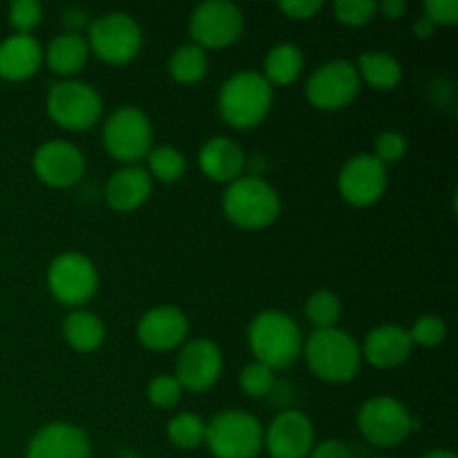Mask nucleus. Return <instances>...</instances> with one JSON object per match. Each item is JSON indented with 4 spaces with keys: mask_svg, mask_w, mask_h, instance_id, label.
<instances>
[{
    "mask_svg": "<svg viewBox=\"0 0 458 458\" xmlns=\"http://www.w3.org/2000/svg\"><path fill=\"white\" fill-rule=\"evenodd\" d=\"M414 352L410 331L398 325H380L367 334L360 344L362 360L369 362L376 369H396Z\"/></svg>",
    "mask_w": 458,
    "mask_h": 458,
    "instance_id": "6ab92c4d",
    "label": "nucleus"
},
{
    "mask_svg": "<svg viewBox=\"0 0 458 458\" xmlns=\"http://www.w3.org/2000/svg\"><path fill=\"white\" fill-rule=\"evenodd\" d=\"M410 338L414 347L434 349L445 343L447 325L438 316H420L410 329Z\"/></svg>",
    "mask_w": 458,
    "mask_h": 458,
    "instance_id": "473e14b6",
    "label": "nucleus"
},
{
    "mask_svg": "<svg viewBox=\"0 0 458 458\" xmlns=\"http://www.w3.org/2000/svg\"><path fill=\"white\" fill-rule=\"evenodd\" d=\"M45 52L34 36L13 34L0 43V79L21 83L40 70Z\"/></svg>",
    "mask_w": 458,
    "mask_h": 458,
    "instance_id": "412c9836",
    "label": "nucleus"
},
{
    "mask_svg": "<svg viewBox=\"0 0 458 458\" xmlns=\"http://www.w3.org/2000/svg\"><path fill=\"white\" fill-rule=\"evenodd\" d=\"M356 70L360 76V83H367L378 92H392L403 81V67L398 58L389 52H383V49L362 52L358 56Z\"/></svg>",
    "mask_w": 458,
    "mask_h": 458,
    "instance_id": "b1692460",
    "label": "nucleus"
},
{
    "mask_svg": "<svg viewBox=\"0 0 458 458\" xmlns=\"http://www.w3.org/2000/svg\"><path fill=\"white\" fill-rule=\"evenodd\" d=\"M188 31L192 43L206 52L231 47L244 31V13L231 0H208L195 7Z\"/></svg>",
    "mask_w": 458,
    "mask_h": 458,
    "instance_id": "9b49d317",
    "label": "nucleus"
},
{
    "mask_svg": "<svg viewBox=\"0 0 458 458\" xmlns=\"http://www.w3.org/2000/svg\"><path fill=\"white\" fill-rule=\"evenodd\" d=\"M387 183V168L369 152L349 157L338 174L340 197L356 208H367L380 201Z\"/></svg>",
    "mask_w": 458,
    "mask_h": 458,
    "instance_id": "ddd939ff",
    "label": "nucleus"
},
{
    "mask_svg": "<svg viewBox=\"0 0 458 458\" xmlns=\"http://www.w3.org/2000/svg\"><path fill=\"white\" fill-rule=\"evenodd\" d=\"M304 70V54L298 45L291 43H280L267 54V63H264V79L268 81V85H291L293 81H298V76Z\"/></svg>",
    "mask_w": 458,
    "mask_h": 458,
    "instance_id": "a878e982",
    "label": "nucleus"
},
{
    "mask_svg": "<svg viewBox=\"0 0 458 458\" xmlns=\"http://www.w3.org/2000/svg\"><path fill=\"white\" fill-rule=\"evenodd\" d=\"M423 9V16L437 27H452L458 22V0H428Z\"/></svg>",
    "mask_w": 458,
    "mask_h": 458,
    "instance_id": "e433bc0d",
    "label": "nucleus"
},
{
    "mask_svg": "<svg viewBox=\"0 0 458 458\" xmlns=\"http://www.w3.org/2000/svg\"><path fill=\"white\" fill-rule=\"evenodd\" d=\"M148 174L161 183H174L186 173V157L173 146L152 148L148 152Z\"/></svg>",
    "mask_w": 458,
    "mask_h": 458,
    "instance_id": "c85d7f7f",
    "label": "nucleus"
},
{
    "mask_svg": "<svg viewBox=\"0 0 458 458\" xmlns=\"http://www.w3.org/2000/svg\"><path fill=\"white\" fill-rule=\"evenodd\" d=\"M222 210L231 224L244 231H262L280 217L282 201L276 188L262 177L235 179L222 197Z\"/></svg>",
    "mask_w": 458,
    "mask_h": 458,
    "instance_id": "20e7f679",
    "label": "nucleus"
},
{
    "mask_svg": "<svg viewBox=\"0 0 458 458\" xmlns=\"http://www.w3.org/2000/svg\"><path fill=\"white\" fill-rule=\"evenodd\" d=\"M199 168L210 182L233 183L242 177L246 165V155L240 143L231 137H213L201 146Z\"/></svg>",
    "mask_w": 458,
    "mask_h": 458,
    "instance_id": "aec40b11",
    "label": "nucleus"
},
{
    "mask_svg": "<svg viewBox=\"0 0 458 458\" xmlns=\"http://www.w3.org/2000/svg\"><path fill=\"white\" fill-rule=\"evenodd\" d=\"M334 13L343 25L365 27L378 13V3L374 0H338L334 3Z\"/></svg>",
    "mask_w": 458,
    "mask_h": 458,
    "instance_id": "2f4dec72",
    "label": "nucleus"
},
{
    "mask_svg": "<svg viewBox=\"0 0 458 458\" xmlns=\"http://www.w3.org/2000/svg\"><path fill=\"white\" fill-rule=\"evenodd\" d=\"M103 101L101 94L83 81L65 79L56 81L47 92L49 119L63 130L83 132L94 128L101 119Z\"/></svg>",
    "mask_w": 458,
    "mask_h": 458,
    "instance_id": "0eeeda50",
    "label": "nucleus"
},
{
    "mask_svg": "<svg viewBox=\"0 0 458 458\" xmlns=\"http://www.w3.org/2000/svg\"><path fill=\"white\" fill-rule=\"evenodd\" d=\"M434 31H437V25H434L432 21H428V18H425V16L416 18V22H414V34H416V38H420V40L432 38Z\"/></svg>",
    "mask_w": 458,
    "mask_h": 458,
    "instance_id": "a19ab883",
    "label": "nucleus"
},
{
    "mask_svg": "<svg viewBox=\"0 0 458 458\" xmlns=\"http://www.w3.org/2000/svg\"><path fill=\"white\" fill-rule=\"evenodd\" d=\"M152 192V177L141 165H123L106 183V201L116 213L141 208Z\"/></svg>",
    "mask_w": 458,
    "mask_h": 458,
    "instance_id": "4be33fe9",
    "label": "nucleus"
},
{
    "mask_svg": "<svg viewBox=\"0 0 458 458\" xmlns=\"http://www.w3.org/2000/svg\"><path fill=\"white\" fill-rule=\"evenodd\" d=\"M273 106V88L259 72L244 70L224 81L217 110L224 123L235 130H253L264 123Z\"/></svg>",
    "mask_w": 458,
    "mask_h": 458,
    "instance_id": "f03ea898",
    "label": "nucleus"
},
{
    "mask_svg": "<svg viewBox=\"0 0 458 458\" xmlns=\"http://www.w3.org/2000/svg\"><path fill=\"white\" fill-rule=\"evenodd\" d=\"M423 458H456V454L450 450H434V452H428Z\"/></svg>",
    "mask_w": 458,
    "mask_h": 458,
    "instance_id": "79ce46f5",
    "label": "nucleus"
},
{
    "mask_svg": "<svg viewBox=\"0 0 458 458\" xmlns=\"http://www.w3.org/2000/svg\"><path fill=\"white\" fill-rule=\"evenodd\" d=\"M103 146L112 159L125 165H137L152 150V125L146 112L123 106L107 116L103 125Z\"/></svg>",
    "mask_w": 458,
    "mask_h": 458,
    "instance_id": "6e6552de",
    "label": "nucleus"
},
{
    "mask_svg": "<svg viewBox=\"0 0 458 458\" xmlns=\"http://www.w3.org/2000/svg\"><path fill=\"white\" fill-rule=\"evenodd\" d=\"M380 458H387V456H380Z\"/></svg>",
    "mask_w": 458,
    "mask_h": 458,
    "instance_id": "37998d69",
    "label": "nucleus"
},
{
    "mask_svg": "<svg viewBox=\"0 0 458 458\" xmlns=\"http://www.w3.org/2000/svg\"><path fill=\"white\" fill-rule=\"evenodd\" d=\"M45 61H47L49 70L61 76L63 81L72 79L88 65V40L79 31H65V34L54 36L47 45V52H45Z\"/></svg>",
    "mask_w": 458,
    "mask_h": 458,
    "instance_id": "5701e85b",
    "label": "nucleus"
},
{
    "mask_svg": "<svg viewBox=\"0 0 458 458\" xmlns=\"http://www.w3.org/2000/svg\"><path fill=\"white\" fill-rule=\"evenodd\" d=\"M307 458H353V454L347 443L338 441V438H329V441H322L318 445H313L311 454Z\"/></svg>",
    "mask_w": 458,
    "mask_h": 458,
    "instance_id": "58836bf2",
    "label": "nucleus"
},
{
    "mask_svg": "<svg viewBox=\"0 0 458 458\" xmlns=\"http://www.w3.org/2000/svg\"><path fill=\"white\" fill-rule=\"evenodd\" d=\"M191 322L182 309L173 307H155L137 325V338L150 352H173L182 347L188 338Z\"/></svg>",
    "mask_w": 458,
    "mask_h": 458,
    "instance_id": "f3484780",
    "label": "nucleus"
},
{
    "mask_svg": "<svg viewBox=\"0 0 458 458\" xmlns=\"http://www.w3.org/2000/svg\"><path fill=\"white\" fill-rule=\"evenodd\" d=\"M302 331L284 311H262L249 325V347L255 362L286 369L302 356Z\"/></svg>",
    "mask_w": 458,
    "mask_h": 458,
    "instance_id": "7ed1b4c3",
    "label": "nucleus"
},
{
    "mask_svg": "<svg viewBox=\"0 0 458 458\" xmlns=\"http://www.w3.org/2000/svg\"><path fill=\"white\" fill-rule=\"evenodd\" d=\"M316 445L311 419L298 410L280 411L264 429V447L271 458H307Z\"/></svg>",
    "mask_w": 458,
    "mask_h": 458,
    "instance_id": "dca6fc26",
    "label": "nucleus"
},
{
    "mask_svg": "<svg viewBox=\"0 0 458 458\" xmlns=\"http://www.w3.org/2000/svg\"><path fill=\"white\" fill-rule=\"evenodd\" d=\"M378 12L389 21H401L407 13V3L405 0H385L378 4Z\"/></svg>",
    "mask_w": 458,
    "mask_h": 458,
    "instance_id": "ea45409f",
    "label": "nucleus"
},
{
    "mask_svg": "<svg viewBox=\"0 0 458 458\" xmlns=\"http://www.w3.org/2000/svg\"><path fill=\"white\" fill-rule=\"evenodd\" d=\"M360 76H358L356 63L352 61H329L318 67L307 81L309 103L318 110L334 112L352 106L356 97L360 94Z\"/></svg>",
    "mask_w": 458,
    "mask_h": 458,
    "instance_id": "f8f14e48",
    "label": "nucleus"
},
{
    "mask_svg": "<svg viewBox=\"0 0 458 458\" xmlns=\"http://www.w3.org/2000/svg\"><path fill=\"white\" fill-rule=\"evenodd\" d=\"M407 152V139L405 134L396 132V130H385L376 137L374 141V157L380 164L387 168V165L398 164V161L405 157Z\"/></svg>",
    "mask_w": 458,
    "mask_h": 458,
    "instance_id": "c9c22d12",
    "label": "nucleus"
},
{
    "mask_svg": "<svg viewBox=\"0 0 458 458\" xmlns=\"http://www.w3.org/2000/svg\"><path fill=\"white\" fill-rule=\"evenodd\" d=\"M146 394H148V401H150V405H155L157 410H173V407L182 401L183 389H182V385L177 383V378H174V376L164 374V376H157V378L150 380Z\"/></svg>",
    "mask_w": 458,
    "mask_h": 458,
    "instance_id": "72a5a7b5",
    "label": "nucleus"
},
{
    "mask_svg": "<svg viewBox=\"0 0 458 458\" xmlns=\"http://www.w3.org/2000/svg\"><path fill=\"white\" fill-rule=\"evenodd\" d=\"M206 445L215 458H258L264 450V428L249 411H219L206 425Z\"/></svg>",
    "mask_w": 458,
    "mask_h": 458,
    "instance_id": "39448f33",
    "label": "nucleus"
},
{
    "mask_svg": "<svg viewBox=\"0 0 458 458\" xmlns=\"http://www.w3.org/2000/svg\"><path fill=\"white\" fill-rule=\"evenodd\" d=\"M89 54L107 65H128L143 47L141 25L125 12L101 13L89 25Z\"/></svg>",
    "mask_w": 458,
    "mask_h": 458,
    "instance_id": "423d86ee",
    "label": "nucleus"
},
{
    "mask_svg": "<svg viewBox=\"0 0 458 458\" xmlns=\"http://www.w3.org/2000/svg\"><path fill=\"white\" fill-rule=\"evenodd\" d=\"M304 313H307V320L316 329H334L338 325L340 316H343V304H340V298L334 291L320 289L309 295L307 304H304Z\"/></svg>",
    "mask_w": 458,
    "mask_h": 458,
    "instance_id": "c756f323",
    "label": "nucleus"
},
{
    "mask_svg": "<svg viewBox=\"0 0 458 458\" xmlns=\"http://www.w3.org/2000/svg\"><path fill=\"white\" fill-rule=\"evenodd\" d=\"M276 387V371L262 362H250L240 371V389L249 398H264Z\"/></svg>",
    "mask_w": 458,
    "mask_h": 458,
    "instance_id": "7c9ffc66",
    "label": "nucleus"
},
{
    "mask_svg": "<svg viewBox=\"0 0 458 458\" xmlns=\"http://www.w3.org/2000/svg\"><path fill=\"white\" fill-rule=\"evenodd\" d=\"M165 434H168V441L179 450H197L206 443V423L197 414L183 411L168 420Z\"/></svg>",
    "mask_w": 458,
    "mask_h": 458,
    "instance_id": "cd10ccee",
    "label": "nucleus"
},
{
    "mask_svg": "<svg viewBox=\"0 0 458 458\" xmlns=\"http://www.w3.org/2000/svg\"><path fill=\"white\" fill-rule=\"evenodd\" d=\"M63 338L74 352L92 353L106 340V325L98 316L85 309H74L70 316L63 320Z\"/></svg>",
    "mask_w": 458,
    "mask_h": 458,
    "instance_id": "393cba45",
    "label": "nucleus"
},
{
    "mask_svg": "<svg viewBox=\"0 0 458 458\" xmlns=\"http://www.w3.org/2000/svg\"><path fill=\"white\" fill-rule=\"evenodd\" d=\"M224 369L222 349L208 338H195L182 344L174 365V378L183 392H208L215 387Z\"/></svg>",
    "mask_w": 458,
    "mask_h": 458,
    "instance_id": "4468645a",
    "label": "nucleus"
},
{
    "mask_svg": "<svg viewBox=\"0 0 458 458\" xmlns=\"http://www.w3.org/2000/svg\"><path fill=\"white\" fill-rule=\"evenodd\" d=\"M47 289L63 307H83L98 289L97 267L92 259L76 250L56 255L47 268Z\"/></svg>",
    "mask_w": 458,
    "mask_h": 458,
    "instance_id": "9d476101",
    "label": "nucleus"
},
{
    "mask_svg": "<svg viewBox=\"0 0 458 458\" xmlns=\"http://www.w3.org/2000/svg\"><path fill=\"white\" fill-rule=\"evenodd\" d=\"M277 7L291 21H309V18H313L325 7V3L322 0H286V3H280Z\"/></svg>",
    "mask_w": 458,
    "mask_h": 458,
    "instance_id": "4c0bfd02",
    "label": "nucleus"
},
{
    "mask_svg": "<svg viewBox=\"0 0 458 458\" xmlns=\"http://www.w3.org/2000/svg\"><path fill=\"white\" fill-rule=\"evenodd\" d=\"M34 173L45 186L49 188H70L83 179L85 174V155L74 143L52 139L45 141L34 152Z\"/></svg>",
    "mask_w": 458,
    "mask_h": 458,
    "instance_id": "2eb2a0df",
    "label": "nucleus"
},
{
    "mask_svg": "<svg viewBox=\"0 0 458 458\" xmlns=\"http://www.w3.org/2000/svg\"><path fill=\"white\" fill-rule=\"evenodd\" d=\"M411 411L398 398H369L358 410V429L376 447H396L416 429Z\"/></svg>",
    "mask_w": 458,
    "mask_h": 458,
    "instance_id": "1a4fd4ad",
    "label": "nucleus"
},
{
    "mask_svg": "<svg viewBox=\"0 0 458 458\" xmlns=\"http://www.w3.org/2000/svg\"><path fill=\"white\" fill-rule=\"evenodd\" d=\"M43 18V7L36 0H16L9 4V25L16 34L31 36V31L40 25Z\"/></svg>",
    "mask_w": 458,
    "mask_h": 458,
    "instance_id": "f704fd0d",
    "label": "nucleus"
},
{
    "mask_svg": "<svg viewBox=\"0 0 458 458\" xmlns=\"http://www.w3.org/2000/svg\"><path fill=\"white\" fill-rule=\"evenodd\" d=\"M25 458H92L89 438L79 425H43L27 443Z\"/></svg>",
    "mask_w": 458,
    "mask_h": 458,
    "instance_id": "a211bd4d",
    "label": "nucleus"
},
{
    "mask_svg": "<svg viewBox=\"0 0 458 458\" xmlns=\"http://www.w3.org/2000/svg\"><path fill=\"white\" fill-rule=\"evenodd\" d=\"M302 353L311 374L325 383L344 385L360 374V344L338 327L313 331L304 340Z\"/></svg>",
    "mask_w": 458,
    "mask_h": 458,
    "instance_id": "f257e3e1",
    "label": "nucleus"
},
{
    "mask_svg": "<svg viewBox=\"0 0 458 458\" xmlns=\"http://www.w3.org/2000/svg\"><path fill=\"white\" fill-rule=\"evenodd\" d=\"M168 72L182 85L199 83L206 76V72H208V54H206V49L197 47L195 43L182 45L170 56Z\"/></svg>",
    "mask_w": 458,
    "mask_h": 458,
    "instance_id": "bb28decb",
    "label": "nucleus"
}]
</instances>
